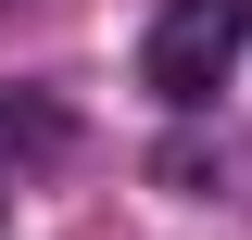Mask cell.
Segmentation results:
<instances>
[{
  "mask_svg": "<svg viewBox=\"0 0 252 240\" xmlns=\"http://www.w3.org/2000/svg\"><path fill=\"white\" fill-rule=\"evenodd\" d=\"M240 38H252V0H164V13H152V38H139L152 101L202 114V101L227 89V63H240Z\"/></svg>",
  "mask_w": 252,
  "mask_h": 240,
  "instance_id": "obj_1",
  "label": "cell"
},
{
  "mask_svg": "<svg viewBox=\"0 0 252 240\" xmlns=\"http://www.w3.org/2000/svg\"><path fill=\"white\" fill-rule=\"evenodd\" d=\"M76 152V114L51 89H0V164H63Z\"/></svg>",
  "mask_w": 252,
  "mask_h": 240,
  "instance_id": "obj_2",
  "label": "cell"
}]
</instances>
